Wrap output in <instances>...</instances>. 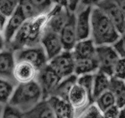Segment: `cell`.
Here are the masks:
<instances>
[{"instance_id": "obj_19", "label": "cell", "mask_w": 125, "mask_h": 118, "mask_svg": "<svg viewBox=\"0 0 125 118\" xmlns=\"http://www.w3.org/2000/svg\"><path fill=\"white\" fill-rule=\"evenodd\" d=\"M24 118H55L53 111L47 98L23 113Z\"/></svg>"}, {"instance_id": "obj_14", "label": "cell", "mask_w": 125, "mask_h": 118, "mask_svg": "<svg viewBox=\"0 0 125 118\" xmlns=\"http://www.w3.org/2000/svg\"><path fill=\"white\" fill-rule=\"evenodd\" d=\"M91 6L83 7L75 15V27L78 41L91 38Z\"/></svg>"}, {"instance_id": "obj_3", "label": "cell", "mask_w": 125, "mask_h": 118, "mask_svg": "<svg viewBox=\"0 0 125 118\" xmlns=\"http://www.w3.org/2000/svg\"><path fill=\"white\" fill-rule=\"evenodd\" d=\"M43 99L42 91L38 82L34 80L27 83L18 84L8 104L25 113Z\"/></svg>"}, {"instance_id": "obj_9", "label": "cell", "mask_w": 125, "mask_h": 118, "mask_svg": "<svg viewBox=\"0 0 125 118\" xmlns=\"http://www.w3.org/2000/svg\"><path fill=\"white\" fill-rule=\"evenodd\" d=\"M49 61L64 50L60 34L44 29L40 41Z\"/></svg>"}, {"instance_id": "obj_40", "label": "cell", "mask_w": 125, "mask_h": 118, "mask_svg": "<svg viewBox=\"0 0 125 118\" xmlns=\"http://www.w3.org/2000/svg\"><path fill=\"white\" fill-rule=\"evenodd\" d=\"M124 82H125V80H124Z\"/></svg>"}, {"instance_id": "obj_33", "label": "cell", "mask_w": 125, "mask_h": 118, "mask_svg": "<svg viewBox=\"0 0 125 118\" xmlns=\"http://www.w3.org/2000/svg\"><path fill=\"white\" fill-rule=\"evenodd\" d=\"M112 77L117 79L125 80V59H119L114 68V73Z\"/></svg>"}, {"instance_id": "obj_1", "label": "cell", "mask_w": 125, "mask_h": 118, "mask_svg": "<svg viewBox=\"0 0 125 118\" xmlns=\"http://www.w3.org/2000/svg\"><path fill=\"white\" fill-rule=\"evenodd\" d=\"M47 14L27 19L8 44L10 50L14 52L41 44V38L47 20Z\"/></svg>"}, {"instance_id": "obj_27", "label": "cell", "mask_w": 125, "mask_h": 118, "mask_svg": "<svg viewBox=\"0 0 125 118\" xmlns=\"http://www.w3.org/2000/svg\"><path fill=\"white\" fill-rule=\"evenodd\" d=\"M28 1L39 15L47 14L54 6L51 0H28Z\"/></svg>"}, {"instance_id": "obj_4", "label": "cell", "mask_w": 125, "mask_h": 118, "mask_svg": "<svg viewBox=\"0 0 125 118\" xmlns=\"http://www.w3.org/2000/svg\"><path fill=\"white\" fill-rule=\"evenodd\" d=\"M96 58L98 61L99 70L112 76L115 65L120 59L112 45L96 46Z\"/></svg>"}, {"instance_id": "obj_25", "label": "cell", "mask_w": 125, "mask_h": 118, "mask_svg": "<svg viewBox=\"0 0 125 118\" xmlns=\"http://www.w3.org/2000/svg\"><path fill=\"white\" fill-rule=\"evenodd\" d=\"M93 102L103 113L110 107L115 105V97L110 90L105 91L98 96Z\"/></svg>"}, {"instance_id": "obj_32", "label": "cell", "mask_w": 125, "mask_h": 118, "mask_svg": "<svg viewBox=\"0 0 125 118\" xmlns=\"http://www.w3.org/2000/svg\"><path fill=\"white\" fill-rule=\"evenodd\" d=\"M113 47L121 59H125V32L120 34L117 40L112 44Z\"/></svg>"}, {"instance_id": "obj_7", "label": "cell", "mask_w": 125, "mask_h": 118, "mask_svg": "<svg viewBox=\"0 0 125 118\" xmlns=\"http://www.w3.org/2000/svg\"><path fill=\"white\" fill-rule=\"evenodd\" d=\"M61 79L48 63L38 71L36 81L42 91L44 98H47L53 94Z\"/></svg>"}, {"instance_id": "obj_11", "label": "cell", "mask_w": 125, "mask_h": 118, "mask_svg": "<svg viewBox=\"0 0 125 118\" xmlns=\"http://www.w3.org/2000/svg\"><path fill=\"white\" fill-rule=\"evenodd\" d=\"M71 12L66 7L54 5L48 12L45 28L55 33H60L66 23Z\"/></svg>"}, {"instance_id": "obj_10", "label": "cell", "mask_w": 125, "mask_h": 118, "mask_svg": "<svg viewBox=\"0 0 125 118\" xmlns=\"http://www.w3.org/2000/svg\"><path fill=\"white\" fill-rule=\"evenodd\" d=\"M97 6L106 14L120 34L125 32V15L113 0H104Z\"/></svg>"}, {"instance_id": "obj_34", "label": "cell", "mask_w": 125, "mask_h": 118, "mask_svg": "<svg viewBox=\"0 0 125 118\" xmlns=\"http://www.w3.org/2000/svg\"><path fill=\"white\" fill-rule=\"evenodd\" d=\"M121 109L115 105L110 107L103 113L104 118H119Z\"/></svg>"}, {"instance_id": "obj_6", "label": "cell", "mask_w": 125, "mask_h": 118, "mask_svg": "<svg viewBox=\"0 0 125 118\" xmlns=\"http://www.w3.org/2000/svg\"><path fill=\"white\" fill-rule=\"evenodd\" d=\"M48 64L61 79L74 74L75 59L71 51L63 50L50 60Z\"/></svg>"}, {"instance_id": "obj_26", "label": "cell", "mask_w": 125, "mask_h": 118, "mask_svg": "<svg viewBox=\"0 0 125 118\" xmlns=\"http://www.w3.org/2000/svg\"><path fill=\"white\" fill-rule=\"evenodd\" d=\"M75 118H104V114L94 102L90 103Z\"/></svg>"}, {"instance_id": "obj_8", "label": "cell", "mask_w": 125, "mask_h": 118, "mask_svg": "<svg viewBox=\"0 0 125 118\" xmlns=\"http://www.w3.org/2000/svg\"><path fill=\"white\" fill-rule=\"evenodd\" d=\"M68 101L75 111V117L90 103L93 102L91 95L76 83L68 96Z\"/></svg>"}, {"instance_id": "obj_20", "label": "cell", "mask_w": 125, "mask_h": 118, "mask_svg": "<svg viewBox=\"0 0 125 118\" xmlns=\"http://www.w3.org/2000/svg\"><path fill=\"white\" fill-rule=\"evenodd\" d=\"M99 70L98 61L95 57L75 59L74 74L77 76L94 74Z\"/></svg>"}, {"instance_id": "obj_21", "label": "cell", "mask_w": 125, "mask_h": 118, "mask_svg": "<svg viewBox=\"0 0 125 118\" xmlns=\"http://www.w3.org/2000/svg\"><path fill=\"white\" fill-rule=\"evenodd\" d=\"M111 76L98 70L94 74L92 98L94 101L98 96L109 90Z\"/></svg>"}, {"instance_id": "obj_30", "label": "cell", "mask_w": 125, "mask_h": 118, "mask_svg": "<svg viewBox=\"0 0 125 118\" xmlns=\"http://www.w3.org/2000/svg\"><path fill=\"white\" fill-rule=\"evenodd\" d=\"M94 74H86L77 76V83L85 88L91 95V97H92V90L93 85Z\"/></svg>"}, {"instance_id": "obj_24", "label": "cell", "mask_w": 125, "mask_h": 118, "mask_svg": "<svg viewBox=\"0 0 125 118\" xmlns=\"http://www.w3.org/2000/svg\"><path fill=\"white\" fill-rule=\"evenodd\" d=\"M15 87L9 79L0 77V104L9 103Z\"/></svg>"}, {"instance_id": "obj_2", "label": "cell", "mask_w": 125, "mask_h": 118, "mask_svg": "<svg viewBox=\"0 0 125 118\" xmlns=\"http://www.w3.org/2000/svg\"><path fill=\"white\" fill-rule=\"evenodd\" d=\"M91 38L96 46L112 45L120 33L101 9L93 6L91 13Z\"/></svg>"}, {"instance_id": "obj_13", "label": "cell", "mask_w": 125, "mask_h": 118, "mask_svg": "<svg viewBox=\"0 0 125 118\" xmlns=\"http://www.w3.org/2000/svg\"><path fill=\"white\" fill-rule=\"evenodd\" d=\"M59 34L64 50L71 51L78 41L75 12H70L66 23Z\"/></svg>"}, {"instance_id": "obj_31", "label": "cell", "mask_w": 125, "mask_h": 118, "mask_svg": "<svg viewBox=\"0 0 125 118\" xmlns=\"http://www.w3.org/2000/svg\"><path fill=\"white\" fill-rule=\"evenodd\" d=\"M19 6L22 10L24 15L26 19H32L39 16V14L35 11L32 6L29 3L28 0H20L19 1Z\"/></svg>"}, {"instance_id": "obj_12", "label": "cell", "mask_w": 125, "mask_h": 118, "mask_svg": "<svg viewBox=\"0 0 125 118\" xmlns=\"http://www.w3.org/2000/svg\"><path fill=\"white\" fill-rule=\"evenodd\" d=\"M27 20L20 7L8 17L3 27V36L6 44H9L23 24Z\"/></svg>"}, {"instance_id": "obj_23", "label": "cell", "mask_w": 125, "mask_h": 118, "mask_svg": "<svg viewBox=\"0 0 125 118\" xmlns=\"http://www.w3.org/2000/svg\"><path fill=\"white\" fill-rule=\"evenodd\" d=\"M77 76L73 74L61 79L52 95H55L68 100V96L72 87L76 84Z\"/></svg>"}, {"instance_id": "obj_22", "label": "cell", "mask_w": 125, "mask_h": 118, "mask_svg": "<svg viewBox=\"0 0 125 118\" xmlns=\"http://www.w3.org/2000/svg\"><path fill=\"white\" fill-rule=\"evenodd\" d=\"M109 90L114 94L115 105L121 109L125 108V83L123 80L111 77Z\"/></svg>"}, {"instance_id": "obj_35", "label": "cell", "mask_w": 125, "mask_h": 118, "mask_svg": "<svg viewBox=\"0 0 125 118\" xmlns=\"http://www.w3.org/2000/svg\"><path fill=\"white\" fill-rule=\"evenodd\" d=\"M81 0H68V9L71 12H75Z\"/></svg>"}, {"instance_id": "obj_15", "label": "cell", "mask_w": 125, "mask_h": 118, "mask_svg": "<svg viewBox=\"0 0 125 118\" xmlns=\"http://www.w3.org/2000/svg\"><path fill=\"white\" fill-rule=\"evenodd\" d=\"M38 70L32 63L24 60L16 61L13 78L19 84L27 83L36 80Z\"/></svg>"}, {"instance_id": "obj_38", "label": "cell", "mask_w": 125, "mask_h": 118, "mask_svg": "<svg viewBox=\"0 0 125 118\" xmlns=\"http://www.w3.org/2000/svg\"><path fill=\"white\" fill-rule=\"evenodd\" d=\"M54 5L60 6L68 8V0H51Z\"/></svg>"}, {"instance_id": "obj_29", "label": "cell", "mask_w": 125, "mask_h": 118, "mask_svg": "<svg viewBox=\"0 0 125 118\" xmlns=\"http://www.w3.org/2000/svg\"><path fill=\"white\" fill-rule=\"evenodd\" d=\"M0 118H24L23 113L19 108L8 103L4 106Z\"/></svg>"}, {"instance_id": "obj_16", "label": "cell", "mask_w": 125, "mask_h": 118, "mask_svg": "<svg viewBox=\"0 0 125 118\" xmlns=\"http://www.w3.org/2000/svg\"><path fill=\"white\" fill-rule=\"evenodd\" d=\"M47 99L53 111L55 118H75L74 108L67 100L55 95H51Z\"/></svg>"}, {"instance_id": "obj_17", "label": "cell", "mask_w": 125, "mask_h": 118, "mask_svg": "<svg viewBox=\"0 0 125 118\" xmlns=\"http://www.w3.org/2000/svg\"><path fill=\"white\" fill-rule=\"evenodd\" d=\"M16 60L13 50H0V77L10 79L13 78V71Z\"/></svg>"}, {"instance_id": "obj_28", "label": "cell", "mask_w": 125, "mask_h": 118, "mask_svg": "<svg viewBox=\"0 0 125 118\" xmlns=\"http://www.w3.org/2000/svg\"><path fill=\"white\" fill-rule=\"evenodd\" d=\"M20 0H0V13L6 18L17 9Z\"/></svg>"}, {"instance_id": "obj_5", "label": "cell", "mask_w": 125, "mask_h": 118, "mask_svg": "<svg viewBox=\"0 0 125 118\" xmlns=\"http://www.w3.org/2000/svg\"><path fill=\"white\" fill-rule=\"evenodd\" d=\"M16 61L24 60L32 63L39 71L49 62L46 54L41 44L23 48L14 51Z\"/></svg>"}, {"instance_id": "obj_37", "label": "cell", "mask_w": 125, "mask_h": 118, "mask_svg": "<svg viewBox=\"0 0 125 118\" xmlns=\"http://www.w3.org/2000/svg\"><path fill=\"white\" fill-rule=\"evenodd\" d=\"M4 24L2 22L0 21V50H3L4 48L6 43L4 41V36H3V27H4Z\"/></svg>"}, {"instance_id": "obj_39", "label": "cell", "mask_w": 125, "mask_h": 118, "mask_svg": "<svg viewBox=\"0 0 125 118\" xmlns=\"http://www.w3.org/2000/svg\"><path fill=\"white\" fill-rule=\"evenodd\" d=\"M119 8L121 9L125 15V0H113Z\"/></svg>"}, {"instance_id": "obj_36", "label": "cell", "mask_w": 125, "mask_h": 118, "mask_svg": "<svg viewBox=\"0 0 125 118\" xmlns=\"http://www.w3.org/2000/svg\"><path fill=\"white\" fill-rule=\"evenodd\" d=\"M103 1H104V0H81L80 4L83 6V7H93L94 6H97Z\"/></svg>"}, {"instance_id": "obj_18", "label": "cell", "mask_w": 125, "mask_h": 118, "mask_svg": "<svg viewBox=\"0 0 125 118\" xmlns=\"http://www.w3.org/2000/svg\"><path fill=\"white\" fill-rule=\"evenodd\" d=\"M96 46L91 38L79 40L71 50L74 59L93 57L96 56Z\"/></svg>"}]
</instances>
